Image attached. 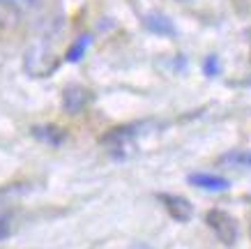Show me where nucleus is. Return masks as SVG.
<instances>
[{"mask_svg": "<svg viewBox=\"0 0 251 249\" xmlns=\"http://www.w3.org/2000/svg\"><path fill=\"white\" fill-rule=\"evenodd\" d=\"M161 203L166 205L168 215L173 219H177V221H187V219H191V215H194V205L182 196H168V194H164V196H161Z\"/></svg>", "mask_w": 251, "mask_h": 249, "instance_id": "3", "label": "nucleus"}, {"mask_svg": "<svg viewBox=\"0 0 251 249\" xmlns=\"http://www.w3.org/2000/svg\"><path fill=\"white\" fill-rule=\"evenodd\" d=\"M205 74L207 76H217V74H219V62H217V58H207V60H205Z\"/></svg>", "mask_w": 251, "mask_h": 249, "instance_id": "6", "label": "nucleus"}, {"mask_svg": "<svg viewBox=\"0 0 251 249\" xmlns=\"http://www.w3.org/2000/svg\"><path fill=\"white\" fill-rule=\"evenodd\" d=\"M187 182L198 189H203V192H226L230 187V182L226 178L214 175V173H194L187 178Z\"/></svg>", "mask_w": 251, "mask_h": 249, "instance_id": "2", "label": "nucleus"}, {"mask_svg": "<svg viewBox=\"0 0 251 249\" xmlns=\"http://www.w3.org/2000/svg\"><path fill=\"white\" fill-rule=\"evenodd\" d=\"M88 44H90V35H83V37L78 39L76 44L69 49V53H67V60L69 62H76V60H81L83 58V53H85V49H88Z\"/></svg>", "mask_w": 251, "mask_h": 249, "instance_id": "4", "label": "nucleus"}, {"mask_svg": "<svg viewBox=\"0 0 251 249\" xmlns=\"http://www.w3.org/2000/svg\"><path fill=\"white\" fill-rule=\"evenodd\" d=\"M221 164L228 166H251V152H228L221 159Z\"/></svg>", "mask_w": 251, "mask_h": 249, "instance_id": "5", "label": "nucleus"}, {"mask_svg": "<svg viewBox=\"0 0 251 249\" xmlns=\"http://www.w3.org/2000/svg\"><path fill=\"white\" fill-rule=\"evenodd\" d=\"M207 226L214 231V235L219 238L224 245H235L237 240V221L224 210H210L205 215Z\"/></svg>", "mask_w": 251, "mask_h": 249, "instance_id": "1", "label": "nucleus"}, {"mask_svg": "<svg viewBox=\"0 0 251 249\" xmlns=\"http://www.w3.org/2000/svg\"><path fill=\"white\" fill-rule=\"evenodd\" d=\"M7 235H9V226L7 224H0V240H5Z\"/></svg>", "mask_w": 251, "mask_h": 249, "instance_id": "7", "label": "nucleus"}]
</instances>
